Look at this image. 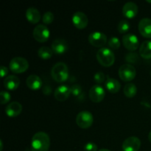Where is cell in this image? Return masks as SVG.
Masks as SVG:
<instances>
[{
    "label": "cell",
    "instance_id": "cell-1",
    "mask_svg": "<svg viewBox=\"0 0 151 151\" xmlns=\"http://www.w3.org/2000/svg\"><path fill=\"white\" fill-rule=\"evenodd\" d=\"M50 146V137L45 132L36 133L31 140V150L32 151H48Z\"/></svg>",
    "mask_w": 151,
    "mask_h": 151
},
{
    "label": "cell",
    "instance_id": "cell-2",
    "mask_svg": "<svg viewBox=\"0 0 151 151\" xmlns=\"http://www.w3.org/2000/svg\"><path fill=\"white\" fill-rule=\"evenodd\" d=\"M69 68L63 62H58L51 69V76L57 83H63L69 78Z\"/></svg>",
    "mask_w": 151,
    "mask_h": 151
},
{
    "label": "cell",
    "instance_id": "cell-3",
    "mask_svg": "<svg viewBox=\"0 0 151 151\" xmlns=\"http://www.w3.org/2000/svg\"><path fill=\"white\" fill-rule=\"evenodd\" d=\"M96 56L100 65L104 67H110L115 61V56L113 51L108 47L100 48L97 51Z\"/></svg>",
    "mask_w": 151,
    "mask_h": 151
},
{
    "label": "cell",
    "instance_id": "cell-4",
    "mask_svg": "<svg viewBox=\"0 0 151 151\" xmlns=\"http://www.w3.org/2000/svg\"><path fill=\"white\" fill-rule=\"evenodd\" d=\"M9 67L13 73L21 74L27 70L29 68V63L24 58L15 57L10 61Z\"/></svg>",
    "mask_w": 151,
    "mask_h": 151
},
{
    "label": "cell",
    "instance_id": "cell-5",
    "mask_svg": "<svg viewBox=\"0 0 151 151\" xmlns=\"http://www.w3.org/2000/svg\"><path fill=\"white\" fill-rule=\"evenodd\" d=\"M75 121L78 127L83 129H87L92 125L94 117L91 112L88 111H83L78 114Z\"/></svg>",
    "mask_w": 151,
    "mask_h": 151
},
{
    "label": "cell",
    "instance_id": "cell-6",
    "mask_svg": "<svg viewBox=\"0 0 151 151\" xmlns=\"http://www.w3.org/2000/svg\"><path fill=\"white\" fill-rule=\"evenodd\" d=\"M118 73L122 81L125 82H130L135 78L137 75V70L133 65L130 63H125L119 67Z\"/></svg>",
    "mask_w": 151,
    "mask_h": 151
},
{
    "label": "cell",
    "instance_id": "cell-7",
    "mask_svg": "<svg viewBox=\"0 0 151 151\" xmlns=\"http://www.w3.org/2000/svg\"><path fill=\"white\" fill-rule=\"evenodd\" d=\"M33 38L39 43L46 42L50 38V32L49 28L44 24H38L34 28L32 32Z\"/></svg>",
    "mask_w": 151,
    "mask_h": 151
},
{
    "label": "cell",
    "instance_id": "cell-8",
    "mask_svg": "<svg viewBox=\"0 0 151 151\" xmlns=\"http://www.w3.org/2000/svg\"><path fill=\"white\" fill-rule=\"evenodd\" d=\"M88 42L94 47L103 48L107 43V36L103 32L100 31L93 32L88 35Z\"/></svg>",
    "mask_w": 151,
    "mask_h": 151
},
{
    "label": "cell",
    "instance_id": "cell-9",
    "mask_svg": "<svg viewBox=\"0 0 151 151\" xmlns=\"http://www.w3.org/2000/svg\"><path fill=\"white\" fill-rule=\"evenodd\" d=\"M90 100L94 103H100L106 97V91L100 85H94L89 90Z\"/></svg>",
    "mask_w": 151,
    "mask_h": 151
},
{
    "label": "cell",
    "instance_id": "cell-10",
    "mask_svg": "<svg viewBox=\"0 0 151 151\" xmlns=\"http://www.w3.org/2000/svg\"><path fill=\"white\" fill-rule=\"evenodd\" d=\"M122 44L129 51H135L139 46V41L137 35L132 33L125 34L122 37Z\"/></svg>",
    "mask_w": 151,
    "mask_h": 151
},
{
    "label": "cell",
    "instance_id": "cell-11",
    "mask_svg": "<svg viewBox=\"0 0 151 151\" xmlns=\"http://www.w3.org/2000/svg\"><path fill=\"white\" fill-rule=\"evenodd\" d=\"M72 22L75 27L79 29H83L88 25V19L85 13L81 11H77L72 16Z\"/></svg>",
    "mask_w": 151,
    "mask_h": 151
},
{
    "label": "cell",
    "instance_id": "cell-12",
    "mask_svg": "<svg viewBox=\"0 0 151 151\" xmlns=\"http://www.w3.org/2000/svg\"><path fill=\"white\" fill-rule=\"evenodd\" d=\"M141 147V141L137 137H130L123 142L122 148L123 151H139Z\"/></svg>",
    "mask_w": 151,
    "mask_h": 151
},
{
    "label": "cell",
    "instance_id": "cell-13",
    "mask_svg": "<svg viewBox=\"0 0 151 151\" xmlns=\"http://www.w3.org/2000/svg\"><path fill=\"white\" fill-rule=\"evenodd\" d=\"M71 93V88L66 85L59 86L55 88L54 91L55 98L58 101L63 102L67 100L69 97Z\"/></svg>",
    "mask_w": 151,
    "mask_h": 151
},
{
    "label": "cell",
    "instance_id": "cell-14",
    "mask_svg": "<svg viewBox=\"0 0 151 151\" xmlns=\"http://www.w3.org/2000/svg\"><path fill=\"white\" fill-rule=\"evenodd\" d=\"M138 6L133 1H128L122 7V14L127 19H134L138 13Z\"/></svg>",
    "mask_w": 151,
    "mask_h": 151
},
{
    "label": "cell",
    "instance_id": "cell-15",
    "mask_svg": "<svg viewBox=\"0 0 151 151\" xmlns=\"http://www.w3.org/2000/svg\"><path fill=\"white\" fill-rule=\"evenodd\" d=\"M139 31L145 38H151V19L144 18L139 22Z\"/></svg>",
    "mask_w": 151,
    "mask_h": 151
},
{
    "label": "cell",
    "instance_id": "cell-16",
    "mask_svg": "<svg viewBox=\"0 0 151 151\" xmlns=\"http://www.w3.org/2000/svg\"><path fill=\"white\" fill-rule=\"evenodd\" d=\"M51 49L55 54L62 55L67 51L68 44L63 38H57L52 43Z\"/></svg>",
    "mask_w": 151,
    "mask_h": 151
},
{
    "label": "cell",
    "instance_id": "cell-17",
    "mask_svg": "<svg viewBox=\"0 0 151 151\" xmlns=\"http://www.w3.org/2000/svg\"><path fill=\"white\" fill-rule=\"evenodd\" d=\"M22 111V106L17 101H13L7 105L5 109V113L9 117H16Z\"/></svg>",
    "mask_w": 151,
    "mask_h": 151
},
{
    "label": "cell",
    "instance_id": "cell-18",
    "mask_svg": "<svg viewBox=\"0 0 151 151\" xmlns=\"http://www.w3.org/2000/svg\"><path fill=\"white\" fill-rule=\"evenodd\" d=\"M20 85V80L16 75H9L4 80V86L6 89L14 91L17 89Z\"/></svg>",
    "mask_w": 151,
    "mask_h": 151
},
{
    "label": "cell",
    "instance_id": "cell-19",
    "mask_svg": "<svg viewBox=\"0 0 151 151\" xmlns=\"http://www.w3.org/2000/svg\"><path fill=\"white\" fill-rule=\"evenodd\" d=\"M26 18L31 24H38L41 20V13L37 8L34 7H30L26 10Z\"/></svg>",
    "mask_w": 151,
    "mask_h": 151
},
{
    "label": "cell",
    "instance_id": "cell-20",
    "mask_svg": "<svg viewBox=\"0 0 151 151\" xmlns=\"http://www.w3.org/2000/svg\"><path fill=\"white\" fill-rule=\"evenodd\" d=\"M27 86L31 90H38L42 86V81L41 78L36 75H31L27 78Z\"/></svg>",
    "mask_w": 151,
    "mask_h": 151
},
{
    "label": "cell",
    "instance_id": "cell-21",
    "mask_svg": "<svg viewBox=\"0 0 151 151\" xmlns=\"http://www.w3.org/2000/svg\"><path fill=\"white\" fill-rule=\"evenodd\" d=\"M105 85H106V89L112 94H116L121 88L120 83L117 80L110 78L109 76H107L106 78V82Z\"/></svg>",
    "mask_w": 151,
    "mask_h": 151
},
{
    "label": "cell",
    "instance_id": "cell-22",
    "mask_svg": "<svg viewBox=\"0 0 151 151\" xmlns=\"http://www.w3.org/2000/svg\"><path fill=\"white\" fill-rule=\"evenodd\" d=\"M139 55L145 59L151 58V41H145L139 47Z\"/></svg>",
    "mask_w": 151,
    "mask_h": 151
},
{
    "label": "cell",
    "instance_id": "cell-23",
    "mask_svg": "<svg viewBox=\"0 0 151 151\" xmlns=\"http://www.w3.org/2000/svg\"><path fill=\"white\" fill-rule=\"evenodd\" d=\"M123 92L124 94L127 97L129 98H132L134 96H136L137 93V87L133 83H128L125 84L123 88Z\"/></svg>",
    "mask_w": 151,
    "mask_h": 151
},
{
    "label": "cell",
    "instance_id": "cell-24",
    "mask_svg": "<svg viewBox=\"0 0 151 151\" xmlns=\"http://www.w3.org/2000/svg\"><path fill=\"white\" fill-rule=\"evenodd\" d=\"M53 53L54 52L51 48L44 46V47L39 48L38 51V55L40 58L43 59V60H49L52 58Z\"/></svg>",
    "mask_w": 151,
    "mask_h": 151
},
{
    "label": "cell",
    "instance_id": "cell-25",
    "mask_svg": "<svg viewBox=\"0 0 151 151\" xmlns=\"http://www.w3.org/2000/svg\"><path fill=\"white\" fill-rule=\"evenodd\" d=\"M130 27H131V25H130V23L126 20H121L120 22H119L117 26V29L119 31V32L120 33L124 34L126 33L128 30H129Z\"/></svg>",
    "mask_w": 151,
    "mask_h": 151
},
{
    "label": "cell",
    "instance_id": "cell-26",
    "mask_svg": "<svg viewBox=\"0 0 151 151\" xmlns=\"http://www.w3.org/2000/svg\"><path fill=\"white\" fill-rule=\"evenodd\" d=\"M108 44H109V47L112 50H117L120 47V41L116 37H111L108 41Z\"/></svg>",
    "mask_w": 151,
    "mask_h": 151
},
{
    "label": "cell",
    "instance_id": "cell-27",
    "mask_svg": "<svg viewBox=\"0 0 151 151\" xmlns=\"http://www.w3.org/2000/svg\"><path fill=\"white\" fill-rule=\"evenodd\" d=\"M42 21L45 24H50L54 21V14L51 11H47L43 15Z\"/></svg>",
    "mask_w": 151,
    "mask_h": 151
},
{
    "label": "cell",
    "instance_id": "cell-28",
    "mask_svg": "<svg viewBox=\"0 0 151 151\" xmlns=\"http://www.w3.org/2000/svg\"><path fill=\"white\" fill-rule=\"evenodd\" d=\"M11 99L10 93L7 91H1L0 93V103L2 105L8 103Z\"/></svg>",
    "mask_w": 151,
    "mask_h": 151
},
{
    "label": "cell",
    "instance_id": "cell-29",
    "mask_svg": "<svg viewBox=\"0 0 151 151\" xmlns=\"http://www.w3.org/2000/svg\"><path fill=\"white\" fill-rule=\"evenodd\" d=\"M106 80V75L103 72H97L94 74V81L97 83V84H100L103 83Z\"/></svg>",
    "mask_w": 151,
    "mask_h": 151
},
{
    "label": "cell",
    "instance_id": "cell-30",
    "mask_svg": "<svg viewBox=\"0 0 151 151\" xmlns=\"http://www.w3.org/2000/svg\"><path fill=\"white\" fill-rule=\"evenodd\" d=\"M71 93L75 97H78L82 93V88L79 84H74L71 86Z\"/></svg>",
    "mask_w": 151,
    "mask_h": 151
},
{
    "label": "cell",
    "instance_id": "cell-31",
    "mask_svg": "<svg viewBox=\"0 0 151 151\" xmlns=\"http://www.w3.org/2000/svg\"><path fill=\"white\" fill-rule=\"evenodd\" d=\"M84 151H97V145L94 142H88L83 147Z\"/></svg>",
    "mask_w": 151,
    "mask_h": 151
},
{
    "label": "cell",
    "instance_id": "cell-32",
    "mask_svg": "<svg viewBox=\"0 0 151 151\" xmlns=\"http://www.w3.org/2000/svg\"><path fill=\"white\" fill-rule=\"evenodd\" d=\"M136 59L137 60L138 59V57H137V54H134V52L132 53H129L126 55V60L128 62H131V63H134V60L133 59Z\"/></svg>",
    "mask_w": 151,
    "mask_h": 151
},
{
    "label": "cell",
    "instance_id": "cell-33",
    "mask_svg": "<svg viewBox=\"0 0 151 151\" xmlns=\"http://www.w3.org/2000/svg\"><path fill=\"white\" fill-rule=\"evenodd\" d=\"M0 72H1V78H4V77H5L6 75H7V73H8V69H7L6 66H1V71H0Z\"/></svg>",
    "mask_w": 151,
    "mask_h": 151
},
{
    "label": "cell",
    "instance_id": "cell-34",
    "mask_svg": "<svg viewBox=\"0 0 151 151\" xmlns=\"http://www.w3.org/2000/svg\"><path fill=\"white\" fill-rule=\"evenodd\" d=\"M3 150V142L1 140H0V151H2Z\"/></svg>",
    "mask_w": 151,
    "mask_h": 151
},
{
    "label": "cell",
    "instance_id": "cell-35",
    "mask_svg": "<svg viewBox=\"0 0 151 151\" xmlns=\"http://www.w3.org/2000/svg\"><path fill=\"white\" fill-rule=\"evenodd\" d=\"M148 140L151 143V131H150V133H149V134H148Z\"/></svg>",
    "mask_w": 151,
    "mask_h": 151
},
{
    "label": "cell",
    "instance_id": "cell-36",
    "mask_svg": "<svg viewBox=\"0 0 151 151\" xmlns=\"http://www.w3.org/2000/svg\"><path fill=\"white\" fill-rule=\"evenodd\" d=\"M98 151H111V150H108V149H105V148H103V149H100V150H99Z\"/></svg>",
    "mask_w": 151,
    "mask_h": 151
},
{
    "label": "cell",
    "instance_id": "cell-37",
    "mask_svg": "<svg viewBox=\"0 0 151 151\" xmlns=\"http://www.w3.org/2000/svg\"><path fill=\"white\" fill-rule=\"evenodd\" d=\"M147 2H150V3H151V1H149V0H147Z\"/></svg>",
    "mask_w": 151,
    "mask_h": 151
}]
</instances>
